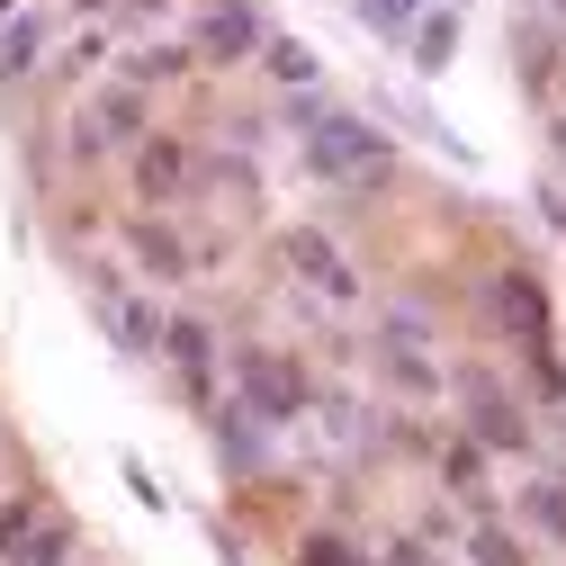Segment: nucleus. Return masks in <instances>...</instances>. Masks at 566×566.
<instances>
[{
    "label": "nucleus",
    "instance_id": "nucleus-14",
    "mask_svg": "<svg viewBox=\"0 0 566 566\" xmlns=\"http://www.w3.org/2000/svg\"><path fill=\"white\" fill-rule=\"evenodd\" d=\"M36 54H45V19L36 10H10V19H0V82L36 73Z\"/></svg>",
    "mask_w": 566,
    "mask_h": 566
},
{
    "label": "nucleus",
    "instance_id": "nucleus-5",
    "mask_svg": "<svg viewBox=\"0 0 566 566\" xmlns=\"http://www.w3.org/2000/svg\"><path fill=\"white\" fill-rule=\"evenodd\" d=\"M91 297H99V324L117 333L126 360H154V350H163V324H171V315H163L154 297H135L117 270H91Z\"/></svg>",
    "mask_w": 566,
    "mask_h": 566
},
{
    "label": "nucleus",
    "instance_id": "nucleus-7",
    "mask_svg": "<svg viewBox=\"0 0 566 566\" xmlns=\"http://www.w3.org/2000/svg\"><path fill=\"white\" fill-rule=\"evenodd\" d=\"M279 252H289V270L306 279V289H324L333 306H350V297H360V270H350V252H342L324 226H289V243H279Z\"/></svg>",
    "mask_w": 566,
    "mask_h": 566
},
{
    "label": "nucleus",
    "instance_id": "nucleus-29",
    "mask_svg": "<svg viewBox=\"0 0 566 566\" xmlns=\"http://www.w3.org/2000/svg\"><path fill=\"white\" fill-rule=\"evenodd\" d=\"M548 135H557V163H566V126H548Z\"/></svg>",
    "mask_w": 566,
    "mask_h": 566
},
{
    "label": "nucleus",
    "instance_id": "nucleus-28",
    "mask_svg": "<svg viewBox=\"0 0 566 566\" xmlns=\"http://www.w3.org/2000/svg\"><path fill=\"white\" fill-rule=\"evenodd\" d=\"M548 19H557V28H566V0H548Z\"/></svg>",
    "mask_w": 566,
    "mask_h": 566
},
{
    "label": "nucleus",
    "instance_id": "nucleus-12",
    "mask_svg": "<svg viewBox=\"0 0 566 566\" xmlns=\"http://www.w3.org/2000/svg\"><path fill=\"white\" fill-rule=\"evenodd\" d=\"M180 73H198V63H189V45H171V36H145V45L117 63V82H135V91H163V82H180Z\"/></svg>",
    "mask_w": 566,
    "mask_h": 566
},
{
    "label": "nucleus",
    "instance_id": "nucleus-24",
    "mask_svg": "<svg viewBox=\"0 0 566 566\" xmlns=\"http://www.w3.org/2000/svg\"><path fill=\"white\" fill-rule=\"evenodd\" d=\"M450 476H459V494H476V441H459V450H450Z\"/></svg>",
    "mask_w": 566,
    "mask_h": 566
},
{
    "label": "nucleus",
    "instance_id": "nucleus-13",
    "mask_svg": "<svg viewBox=\"0 0 566 566\" xmlns=\"http://www.w3.org/2000/svg\"><path fill=\"white\" fill-rule=\"evenodd\" d=\"M261 63H270V82H279V91H315V73H324V54H315L306 36H270Z\"/></svg>",
    "mask_w": 566,
    "mask_h": 566
},
{
    "label": "nucleus",
    "instance_id": "nucleus-27",
    "mask_svg": "<svg viewBox=\"0 0 566 566\" xmlns=\"http://www.w3.org/2000/svg\"><path fill=\"white\" fill-rule=\"evenodd\" d=\"M73 10H82V19H108V10H126V0H73Z\"/></svg>",
    "mask_w": 566,
    "mask_h": 566
},
{
    "label": "nucleus",
    "instance_id": "nucleus-30",
    "mask_svg": "<svg viewBox=\"0 0 566 566\" xmlns=\"http://www.w3.org/2000/svg\"><path fill=\"white\" fill-rule=\"evenodd\" d=\"M10 10H28V0H0V19H10Z\"/></svg>",
    "mask_w": 566,
    "mask_h": 566
},
{
    "label": "nucleus",
    "instance_id": "nucleus-26",
    "mask_svg": "<svg viewBox=\"0 0 566 566\" xmlns=\"http://www.w3.org/2000/svg\"><path fill=\"white\" fill-rule=\"evenodd\" d=\"M539 207H548V226L566 234V198H557V189H539Z\"/></svg>",
    "mask_w": 566,
    "mask_h": 566
},
{
    "label": "nucleus",
    "instance_id": "nucleus-4",
    "mask_svg": "<svg viewBox=\"0 0 566 566\" xmlns=\"http://www.w3.org/2000/svg\"><path fill=\"white\" fill-rule=\"evenodd\" d=\"M270 45V19L252 10V0H207L198 28H189V63H207V73H226V63H252Z\"/></svg>",
    "mask_w": 566,
    "mask_h": 566
},
{
    "label": "nucleus",
    "instance_id": "nucleus-2",
    "mask_svg": "<svg viewBox=\"0 0 566 566\" xmlns=\"http://www.w3.org/2000/svg\"><path fill=\"white\" fill-rule=\"evenodd\" d=\"M234 396H243V405L270 422V432H289V422L315 405L306 369L289 360V350H261V342H252V350H234Z\"/></svg>",
    "mask_w": 566,
    "mask_h": 566
},
{
    "label": "nucleus",
    "instance_id": "nucleus-23",
    "mask_svg": "<svg viewBox=\"0 0 566 566\" xmlns=\"http://www.w3.org/2000/svg\"><path fill=\"white\" fill-rule=\"evenodd\" d=\"M126 494H135V504H145V513H163V485H154L145 468H135V459H126Z\"/></svg>",
    "mask_w": 566,
    "mask_h": 566
},
{
    "label": "nucleus",
    "instance_id": "nucleus-19",
    "mask_svg": "<svg viewBox=\"0 0 566 566\" xmlns=\"http://www.w3.org/2000/svg\"><path fill=\"white\" fill-rule=\"evenodd\" d=\"M413 10H422V0H360V28H378V36H405V28H413Z\"/></svg>",
    "mask_w": 566,
    "mask_h": 566
},
{
    "label": "nucleus",
    "instance_id": "nucleus-6",
    "mask_svg": "<svg viewBox=\"0 0 566 566\" xmlns=\"http://www.w3.org/2000/svg\"><path fill=\"white\" fill-rule=\"evenodd\" d=\"M459 405H468V441L476 450H531V413L494 387L485 369H459Z\"/></svg>",
    "mask_w": 566,
    "mask_h": 566
},
{
    "label": "nucleus",
    "instance_id": "nucleus-16",
    "mask_svg": "<svg viewBox=\"0 0 566 566\" xmlns=\"http://www.w3.org/2000/svg\"><path fill=\"white\" fill-rule=\"evenodd\" d=\"M10 566H73V531H63V522H28V539L10 548Z\"/></svg>",
    "mask_w": 566,
    "mask_h": 566
},
{
    "label": "nucleus",
    "instance_id": "nucleus-15",
    "mask_svg": "<svg viewBox=\"0 0 566 566\" xmlns=\"http://www.w3.org/2000/svg\"><path fill=\"white\" fill-rule=\"evenodd\" d=\"M450 54H459V10H432L413 28V73H450Z\"/></svg>",
    "mask_w": 566,
    "mask_h": 566
},
{
    "label": "nucleus",
    "instance_id": "nucleus-17",
    "mask_svg": "<svg viewBox=\"0 0 566 566\" xmlns=\"http://www.w3.org/2000/svg\"><path fill=\"white\" fill-rule=\"evenodd\" d=\"M468 557H476V566H531L522 531H504V522H476V531H468Z\"/></svg>",
    "mask_w": 566,
    "mask_h": 566
},
{
    "label": "nucleus",
    "instance_id": "nucleus-10",
    "mask_svg": "<svg viewBox=\"0 0 566 566\" xmlns=\"http://www.w3.org/2000/svg\"><path fill=\"white\" fill-rule=\"evenodd\" d=\"M135 189H145V207H171L180 189H189V145L180 135H145V145H135Z\"/></svg>",
    "mask_w": 566,
    "mask_h": 566
},
{
    "label": "nucleus",
    "instance_id": "nucleus-22",
    "mask_svg": "<svg viewBox=\"0 0 566 566\" xmlns=\"http://www.w3.org/2000/svg\"><path fill=\"white\" fill-rule=\"evenodd\" d=\"M28 522H36V513H28V504H0V557H10V548H19V539H28Z\"/></svg>",
    "mask_w": 566,
    "mask_h": 566
},
{
    "label": "nucleus",
    "instance_id": "nucleus-11",
    "mask_svg": "<svg viewBox=\"0 0 566 566\" xmlns=\"http://www.w3.org/2000/svg\"><path fill=\"white\" fill-rule=\"evenodd\" d=\"M126 252H135V270H145L154 289H163V279H189V243H180L163 217H135V226H126Z\"/></svg>",
    "mask_w": 566,
    "mask_h": 566
},
{
    "label": "nucleus",
    "instance_id": "nucleus-25",
    "mask_svg": "<svg viewBox=\"0 0 566 566\" xmlns=\"http://www.w3.org/2000/svg\"><path fill=\"white\" fill-rule=\"evenodd\" d=\"M387 566H432V539H396V548H387Z\"/></svg>",
    "mask_w": 566,
    "mask_h": 566
},
{
    "label": "nucleus",
    "instance_id": "nucleus-3",
    "mask_svg": "<svg viewBox=\"0 0 566 566\" xmlns=\"http://www.w3.org/2000/svg\"><path fill=\"white\" fill-rule=\"evenodd\" d=\"M145 135H154V99L135 82H99L91 108L73 117V163H99L108 145H145Z\"/></svg>",
    "mask_w": 566,
    "mask_h": 566
},
{
    "label": "nucleus",
    "instance_id": "nucleus-18",
    "mask_svg": "<svg viewBox=\"0 0 566 566\" xmlns=\"http://www.w3.org/2000/svg\"><path fill=\"white\" fill-rule=\"evenodd\" d=\"M297 566H369V557L350 548V539H333V531H306L297 539Z\"/></svg>",
    "mask_w": 566,
    "mask_h": 566
},
{
    "label": "nucleus",
    "instance_id": "nucleus-21",
    "mask_svg": "<svg viewBox=\"0 0 566 566\" xmlns=\"http://www.w3.org/2000/svg\"><path fill=\"white\" fill-rule=\"evenodd\" d=\"M279 117H289V126H297V135H315V126H324V117H333V108H324V99H315V91H289V108H279Z\"/></svg>",
    "mask_w": 566,
    "mask_h": 566
},
{
    "label": "nucleus",
    "instance_id": "nucleus-1",
    "mask_svg": "<svg viewBox=\"0 0 566 566\" xmlns=\"http://www.w3.org/2000/svg\"><path fill=\"white\" fill-rule=\"evenodd\" d=\"M297 163L315 171V180H378L387 163H396V135L378 126V117H350V108H333L306 145H297Z\"/></svg>",
    "mask_w": 566,
    "mask_h": 566
},
{
    "label": "nucleus",
    "instance_id": "nucleus-20",
    "mask_svg": "<svg viewBox=\"0 0 566 566\" xmlns=\"http://www.w3.org/2000/svg\"><path fill=\"white\" fill-rule=\"evenodd\" d=\"M522 504H531V522H539L548 539H566V485H531Z\"/></svg>",
    "mask_w": 566,
    "mask_h": 566
},
{
    "label": "nucleus",
    "instance_id": "nucleus-9",
    "mask_svg": "<svg viewBox=\"0 0 566 566\" xmlns=\"http://www.w3.org/2000/svg\"><path fill=\"white\" fill-rule=\"evenodd\" d=\"M270 441H279V432H270L243 396L217 405V459H226V476H261V468H270Z\"/></svg>",
    "mask_w": 566,
    "mask_h": 566
},
{
    "label": "nucleus",
    "instance_id": "nucleus-8",
    "mask_svg": "<svg viewBox=\"0 0 566 566\" xmlns=\"http://www.w3.org/2000/svg\"><path fill=\"white\" fill-rule=\"evenodd\" d=\"M163 360H171V378H180L189 405L217 396V333H207L198 315H171V324H163Z\"/></svg>",
    "mask_w": 566,
    "mask_h": 566
}]
</instances>
